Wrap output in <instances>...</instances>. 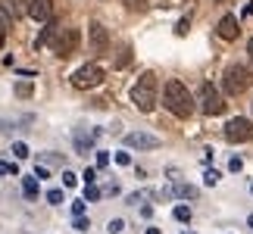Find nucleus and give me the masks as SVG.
<instances>
[{
	"instance_id": "9d476101",
	"label": "nucleus",
	"mask_w": 253,
	"mask_h": 234,
	"mask_svg": "<svg viewBox=\"0 0 253 234\" xmlns=\"http://www.w3.org/2000/svg\"><path fill=\"white\" fill-rule=\"evenodd\" d=\"M28 16L35 22H50L53 19V0H32L28 3Z\"/></svg>"
},
{
	"instance_id": "4468645a",
	"label": "nucleus",
	"mask_w": 253,
	"mask_h": 234,
	"mask_svg": "<svg viewBox=\"0 0 253 234\" xmlns=\"http://www.w3.org/2000/svg\"><path fill=\"white\" fill-rule=\"evenodd\" d=\"M169 194L172 197H181V200H197V188L194 184H175V188H169Z\"/></svg>"
},
{
	"instance_id": "393cba45",
	"label": "nucleus",
	"mask_w": 253,
	"mask_h": 234,
	"mask_svg": "<svg viewBox=\"0 0 253 234\" xmlns=\"http://www.w3.org/2000/svg\"><path fill=\"white\" fill-rule=\"evenodd\" d=\"M188 28H191V19L184 16V19H178V25H175V35H178V38H184V35H188Z\"/></svg>"
},
{
	"instance_id": "c85d7f7f",
	"label": "nucleus",
	"mask_w": 253,
	"mask_h": 234,
	"mask_svg": "<svg viewBox=\"0 0 253 234\" xmlns=\"http://www.w3.org/2000/svg\"><path fill=\"white\" fill-rule=\"evenodd\" d=\"M72 228H75V231H87V228H91V222H87L84 216H75V222H72Z\"/></svg>"
},
{
	"instance_id": "58836bf2",
	"label": "nucleus",
	"mask_w": 253,
	"mask_h": 234,
	"mask_svg": "<svg viewBox=\"0 0 253 234\" xmlns=\"http://www.w3.org/2000/svg\"><path fill=\"white\" fill-rule=\"evenodd\" d=\"M144 234H160V228H147V231H144Z\"/></svg>"
},
{
	"instance_id": "20e7f679",
	"label": "nucleus",
	"mask_w": 253,
	"mask_h": 234,
	"mask_svg": "<svg viewBox=\"0 0 253 234\" xmlns=\"http://www.w3.org/2000/svg\"><path fill=\"white\" fill-rule=\"evenodd\" d=\"M79 41H82L79 28H63V25H60V32L53 35L50 47H53V53L60 56V60H66V56H72V53H75V47H79Z\"/></svg>"
},
{
	"instance_id": "72a5a7b5",
	"label": "nucleus",
	"mask_w": 253,
	"mask_h": 234,
	"mask_svg": "<svg viewBox=\"0 0 253 234\" xmlns=\"http://www.w3.org/2000/svg\"><path fill=\"white\" fill-rule=\"evenodd\" d=\"M82 178H84V184H94V181H97V169H84Z\"/></svg>"
},
{
	"instance_id": "a211bd4d",
	"label": "nucleus",
	"mask_w": 253,
	"mask_h": 234,
	"mask_svg": "<svg viewBox=\"0 0 253 234\" xmlns=\"http://www.w3.org/2000/svg\"><path fill=\"white\" fill-rule=\"evenodd\" d=\"M100 188H97V184H84V200L87 203H97V200H100Z\"/></svg>"
},
{
	"instance_id": "aec40b11",
	"label": "nucleus",
	"mask_w": 253,
	"mask_h": 234,
	"mask_svg": "<svg viewBox=\"0 0 253 234\" xmlns=\"http://www.w3.org/2000/svg\"><path fill=\"white\" fill-rule=\"evenodd\" d=\"M172 216L178 219V222H184V225H188V222H191V206H184V203H181V206H175Z\"/></svg>"
},
{
	"instance_id": "0eeeda50",
	"label": "nucleus",
	"mask_w": 253,
	"mask_h": 234,
	"mask_svg": "<svg viewBox=\"0 0 253 234\" xmlns=\"http://www.w3.org/2000/svg\"><path fill=\"white\" fill-rule=\"evenodd\" d=\"M225 138H228L231 144H247V141H253V122L244 119V116L231 119V122L225 125Z\"/></svg>"
},
{
	"instance_id": "2eb2a0df",
	"label": "nucleus",
	"mask_w": 253,
	"mask_h": 234,
	"mask_svg": "<svg viewBox=\"0 0 253 234\" xmlns=\"http://www.w3.org/2000/svg\"><path fill=\"white\" fill-rule=\"evenodd\" d=\"M3 6L9 9V13H13V19H19V16H28V3H25V0H6Z\"/></svg>"
},
{
	"instance_id": "bb28decb",
	"label": "nucleus",
	"mask_w": 253,
	"mask_h": 234,
	"mask_svg": "<svg viewBox=\"0 0 253 234\" xmlns=\"http://www.w3.org/2000/svg\"><path fill=\"white\" fill-rule=\"evenodd\" d=\"M47 200H50V203H53V206H60V203H63V191H60V188H53V191H47Z\"/></svg>"
},
{
	"instance_id": "6ab92c4d",
	"label": "nucleus",
	"mask_w": 253,
	"mask_h": 234,
	"mask_svg": "<svg viewBox=\"0 0 253 234\" xmlns=\"http://www.w3.org/2000/svg\"><path fill=\"white\" fill-rule=\"evenodd\" d=\"M131 63V47H122V53L116 56V69H125Z\"/></svg>"
},
{
	"instance_id": "c9c22d12",
	"label": "nucleus",
	"mask_w": 253,
	"mask_h": 234,
	"mask_svg": "<svg viewBox=\"0 0 253 234\" xmlns=\"http://www.w3.org/2000/svg\"><path fill=\"white\" fill-rule=\"evenodd\" d=\"M38 159H44V162H63L60 156H53V153H38Z\"/></svg>"
},
{
	"instance_id": "b1692460",
	"label": "nucleus",
	"mask_w": 253,
	"mask_h": 234,
	"mask_svg": "<svg viewBox=\"0 0 253 234\" xmlns=\"http://www.w3.org/2000/svg\"><path fill=\"white\" fill-rule=\"evenodd\" d=\"M75 184H79V175L66 169V172H63V188H75Z\"/></svg>"
},
{
	"instance_id": "7c9ffc66",
	"label": "nucleus",
	"mask_w": 253,
	"mask_h": 234,
	"mask_svg": "<svg viewBox=\"0 0 253 234\" xmlns=\"http://www.w3.org/2000/svg\"><path fill=\"white\" fill-rule=\"evenodd\" d=\"M106 165H110V153L97 150V169H106Z\"/></svg>"
},
{
	"instance_id": "37998d69",
	"label": "nucleus",
	"mask_w": 253,
	"mask_h": 234,
	"mask_svg": "<svg viewBox=\"0 0 253 234\" xmlns=\"http://www.w3.org/2000/svg\"><path fill=\"white\" fill-rule=\"evenodd\" d=\"M184 234H197V231H188V228H184Z\"/></svg>"
},
{
	"instance_id": "f257e3e1",
	"label": "nucleus",
	"mask_w": 253,
	"mask_h": 234,
	"mask_svg": "<svg viewBox=\"0 0 253 234\" xmlns=\"http://www.w3.org/2000/svg\"><path fill=\"white\" fill-rule=\"evenodd\" d=\"M163 103H166V110L172 116H178V119H188L194 113V97L178 78H169L166 81V87H163Z\"/></svg>"
},
{
	"instance_id": "2f4dec72",
	"label": "nucleus",
	"mask_w": 253,
	"mask_h": 234,
	"mask_svg": "<svg viewBox=\"0 0 253 234\" xmlns=\"http://www.w3.org/2000/svg\"><path fill=\"white\" fill-rule=\"evenodd\" d=\"M84 203L87 200H72V216H84Z\"/></svg>"
},
{
	"instance_id": "423d86ee",
	"label": "nucleus",
	"mask_w": 253,
	"mask_h": 234,
	"mask_svg": "<svg viewBox=\"0 0 253 234\" xmlns=\"http://www.w3.org/2000/svg\"><path fill=\"white\" fill-rule=\"evenodd\" d=\"M103 81V69L97 63H87V66H82L79 72L72 75V84L79 87V91H87V87H97Z\"/></svg>"
},
{
	"instance_id": "c756f323",
	"label": "nucleus",
	"mask_w": 253,
	"mask_h": 234,
	"mask_svg": "<svg viewBox=\"0 0 253 234\" xmlns=\"http://www.w3.org/2000/svg\"><path fill=\"white\" fill-rule=\"evenodd\" d=\"M125 228V222L122 219H110V225H106V231H110V234H119Z\"/></svg>"
},
{
	"instance_id": "ddd939ff",
	"label": "nucleus",
	"mask_w": 253,
	"mask_h": 234,
	"mask_svg": "<svg viewBox=\"0 0 253 234\" xmlns=\"http://www.w3.org/2000/svg\"><path fill=\"white\" fill-rule=\"evenodd\" d=\"M97 134H100V131H87V134H84V131H75V150L87 156V150H94Z\"/></svg>"
},
{
	"instance_id": "473e14b6",
	"label": "nucleus",
	"mask_w": 253,
	"mask_h": 234,
	"mask_svg": "<svg viewBox=\"0 0 253 234\" xmlns=\"http://www.w3.org/2000/svg\"><path fill=\"white\" fill-rule=\"evenodd\" d=\"M116 162H119V165H131V153H116Z\"/></svg>"
},
{
	"instance_id": "f8f14e48",
	"label": "nucleus",
	"mask_w": 253,
	"mask_h": 234,
	"mask_svg": "<svg viewBox=\"0 0 253 234\" xmlns=\"http://www.w3.org/2000/svg\"><path fill=\"white\" fill-rule=\"evenodd\" d=\"M56 32H60V22H56V19H50V22H44L41 35H38V41H35V50H38V47H47V44H50Z\"/></svg>"
},
{
	"instance_id": "a878e982",
	"label": "nucleus",
	"mask_w": 253,
	"mask_h": 234,
	"mask_svg": "<svg viewBox=\"0 0 253 234\" xmlns=\"http://www.w3.org/2000/svg\"><path fill=\"white\" fill-rule=\"evenodd\" d=\"M0 175H19V165L3 159V162H0Z\"/></svg>"
},
{
	"instance_id": "c03bdc74",
	"label": "nucleus",
	"mask_w": 253,
	"mask_h": 234,
	"mask_svg": "<svg viewBox=\"0 0 253 234\" xmlns=\"http://www.w3.org/2000/svg\"><path fill=\"white\" fill-rule=\"evenodd\" d=\"M250 194H253V184H250Z\"/></svg>"
},
{
	"instance_id": "9b49d317",
	"label": "nucleus",
	"mask_w": 253,
	"mask_h": 234,
	"mask_svg": "<svg viewBox=\"0 0 253 234\" xmlns=\"http://www.w3.org/2000/svg\"><path fill=\"white\" fill-rule=\"evenodd\" d=\"M238 35H241L238 16H222V19H219V38H222V41H235Z\"/></svg>"
},
{
	"instance_id": "39448f33",
	"label": "nucleus",
	"mask_w": 253,
	"mask_h": 234,
	"mask_svg": "<svg viewBox=\"0 0 253 234\" xmlns=\"http://www.w3.org/2000/svg\"><path fill=\"white\" fill-rule=\"evenodd\" d=\"M225 100H222V94L216 91V84L212 81H203L200 84V110L207 113V116H222L225 113Z\"/></svg>"
},
{
	"instance_id": "412c9836",
	"label": "nucleus",
	"mask_w": 253,
	"mask_h": 234,
	"mask_svg": "<svg viewBox=\"0 0 253 234\" xmlns=\"http://www.w3.org/2000/svg\"><path fill=\"white\" fill-rule=\"evenodd\" d=\"M13 91H16V97H32V91H35V84H32V81H19V84L13 87Z\"/></svg>"
},
{
	"instance_id": "dca6fc26",
	"label": "nucleus",
	"mask_w": 253,
	"mask_h": 234,
	"mask_svg": "<svg viewBox=\"0 0 253 234\" xmlns=\"http://www.w3.org/2000/svg\"><path fill=\"white\" fill-rule=\"evenodd\" d=\"M38 181H41V178H35V175H32V178H22V194H25L28 200H35L38 191H41V188H38Z\"/></svg>"
},
{
	"instance_id": "4be33fe9",
	"label": "nucleus",
	"mask_w": 253,
	"mask_h": 234,
	"mask_svg": "<svg viewBox=\"0 0 253 234\" xmlns=\"http://www.w3.org/2000/svg\"><path fill=\"white\" fill-rule=\"evenodd\" d=\"M13 156H16V159H28L32 153H28V147H25L22 141H16V144H13Z\"/></svg>"
},
{
	"instance_id": "e433bc0d",
	"label": "nucleus",
	"mask_w": 253,
	"mask_h": 234,
	"mask_svg": "<svg viewBox=\"0 0 253 234\" xmlns=\"http://www.w3.org/2000/svg\"><path fill=\"white\" fill-rule=\"evenodd\" d=\"M35 178H50V172H47L44 165H35Z\"/></svg>"
},
{
	"instance_id": "7ed1b4c3",
	"label": "nucleus",
	"mask_w": 253,
	"mask_h": 234,
	"mask_svg": "<svg viewBox=\"0 0 253 234\" xmlns=\"http://www.w3.org/2000/svg\"><path fill=\"white\" fill-rule=\"evenodd\" d=\"M250 81H253V75H250V69H247V66H241V63L228 66V69H225V75H222V87H225V94H231V97L244 94L247 87H250Z\"/></svg>"
},
{
	"instance_id": "6e6552de",
	"label": "nucleus",
	"mask_w": 253,
	"mask_h": 234,
	"mask_svg": "<svg viewBox=\"0 0 253 234\" xmlns=\"http://www.w3.org/2000/svg\"><path fill=\"white\" fill-rule=\"evenodd\" d=\"M160 144L163 141L150 131H128L125 134V147H134V150H157Z\"/></svg>"
},
{
	"instance_id": "1a4fd4ad",
	"label": "nucleus",
	"mask_w": 253,
	"mask_h": 234,
	"mask_svg": "<svg viewBox=\"0 0 253 234\" xmlns=\"http://www.w3.org/2000/svg\"><path fill=\"white\" fill-rule=\"evenodd\" d=\"M87 38H91V50L94 53H106V50H110V32H106V25L91 22V25H87Z\"/></svg>"
},
{
	"instance_id": "f03ea898",
	"label": "nucleus",
	"mask_w": 253,
	"mask_h": 234,
	"mask_svg": "<svg viewBox=\"0 0 253 234\" xmlns=\"http://www.w3.org/2000/svg\"><path fill=\"white\" fill-rule=\"evenodd\" d=\"M157 87H160L157 72H141L134 87H131V103L141 113H153V106H157Z\"/></svg>"
},
{
	"instance_id": "f704fd0d",
	"label": "nucleus",
	"mask_w": 253,
	"mask_h": 234,
	"mask_svg": "<svg viewBox=\"0 0 253 234\" xmlns=\"http://www.w3.org/2000/svg\"><path fill=\"white\" fill-rule=\"evenodd\" d=\"M228 169H231V172H241V169H244V159H241V156H235V159L228 162Z\"/></svg>"
},
{
	"instance_id": "f3484780",
	"label": "nucleus",
	"mask_w": 253,
	"mask_h": 234,
	"mask_svg": "<svg viewBox=\"0 0 253 234\" xmlns=\"http://www.w3.org/2000/svg\"><path fill=\"white\" fill-rule=\"evenodd\" d=\"M9 28H13V13H9L6 6H0V32H9Z\"/></svg>"
},
{
	"instance_id": "a19ab883",
	"label": "nucleus",
	"mask_w": 253,
	"mask_h": 234,
	"mask_svg": "<svg viewBox=\"0 0 253 234\" xmlns=\"http://www.w3.org/2000/svg\"><path fill=\"white\" fill-rule=\"evenodd\" d=\"M247 225H250V228H253V216H250V219H247Z\"/></svg>"
},
{
	"instance_id": "5701e85b",
	"label": "nucleus",
	"mask_w": 253,
	"mask_h": 234,
	"mask_svg": "<svg viewBox=\"0 0 253 234\" xmlns=\"http://www.w3.org/2000/svg\"><path fill=\"white\" fill-rule=\"evenodd\" d=\"M125 6H128L131 13H144V9H147V0H125Z\"/></svg>"
},
{
	"instance_id": "79ce46f5",
	"label": "nucleus",
	"mask_w": 253,
	"mask_h": 234,
	"mask_svg": "<svg viewBox=\"0 0 253 234\" xmlns=\"http://www.w3.org/2000/svg\"><path fill=\"white\" fill-rule=\"evenodd\" d=\"M0 47H3V32H0Z\"/></svg>"
},
{
	"instance_id": "4c0bfd02",
	"label": "nucleus",
	"mask_w": 253,
	"mask_h": 234,
	"mask_svg": "<svg viewBox=\"0 0 253 234\" xmlns=\"http://www.w3.org/2000/svg\"><path fill=\"white\" fill-rule=\"evenodd\" d=\"M244 16H253V3H247V6H244Z\"/></svg>"
},
{
	"instance_id": "ea45409f",
	"label": "nucleus",
	"mask_w": 253,
	"mask_h": 234,
	"mask_svg": "<svg viewBox=\"0 0 253 234\" xmlns=\"http://www.w3.org/2000/svg\"><path fill=\"white\" fill-rule=\"evenodd\" d=\"M247 50H250V56H253V38H250V44H247Z\"/></svg>"
},
{
	"instance_id": "a18cd8bd",
	"label": "nucleus",
	"mask_w": 253,
	"mask_h": 234,
	"mask_svg": "<svg viewBox=\"0 0 253 234\" xmlns=\"http://www.w3.org/2000/svg\"><path fill=\"white\" fill-rule=\"evenodd\" d=\"M212 3H219V0H212Z\"/></svg>"
},
{
	"instance_id": "cd10ccee",
	"label": "nucleus",
	"mask_w": 253,
	"mask_h": 234,
	"mask_svg": "<svg viewBox=\"0 0 253 234\" xmlns=\"http://www.w3.org/2000/svg\"><path fill=\"white\" fill-rule=\"evenodd\" d=\"M219 178H222V175H219L216 169H207V175H203V181H207L210 188H212V184H219Z\"/></svg>"
}]
</instances>
